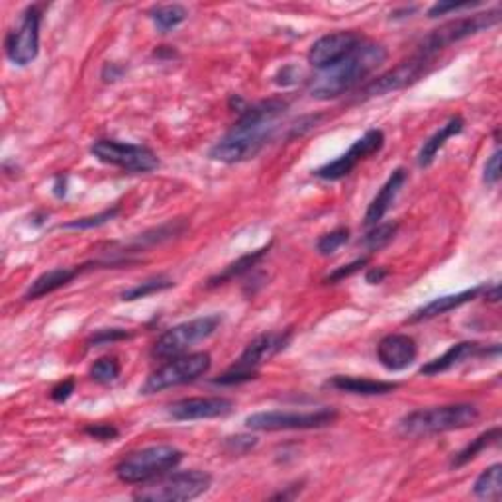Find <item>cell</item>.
I'll list each match as a JSON object with an SVG mask.
<instances>
[{
  "mask_svg": "<svg viewBox=\"0 0 502 502\" xmlns=\"http://www.w3.org/2000/svg\"><path fill=\"white\" fill-rule=\"evenodd\" d=\"M289 104L281 99H271L246 106L226 136L216 142L208 155L220 163H241L253 159L271 142L277 132V120L287 113Z\"/></svg>",
  "mask_w": 502,
  "mask_h": 502,
  "instance_id": "6da1fadb",
  "label": "cell"
},
{
  "mask_svg": "<svg viewBox=\"0 0 502 502\" xmlns=\"http://www.w3.org/2000/svg\"><path fill=\"white\" fill-rule=\"evenodd\" d=\"M385 61L387 50L381 44L363 40L344 59L318 73V77L310 84V94L318 101L338 99L373 75Z\"/></svg>",
  "mask_w": 502,
  "mask_h": 502,
  "instance_id": "7a4b0ae2",
  "label": "cell"
},
{
  "mask_svg": "<svg viewBox=\"0 0 502 502\" xmlns=\"http://www.w3.org/2000/svg\"><path fill=\"white\" fill-rule=\"evenodd\" d=\"M479 408L473 404H448V407L420 408L404 416L399 422V432L407 438H422L444 434L473 426L479 420Z\"/></svg>",
  "mask_w": 502,
  "mask_h": 502,
  "instance_id": "3957f363",
  "label": "cell"
},
{
  "mask_svg": "<svg viewBox=\"0 0 502 502\" xmlns=\"http://www.w3.org/2000/svg\"><path fill=\"white\" fill-rule=\"evenodd\" d=\"M182 461V451L173 446H152L132 451L116 465V477L126 485H143L173 471Z\"/></svg>",
  "mask_w": 502,
  "mask_h": 502,
  "instance_id": "277c9868",
  "label": "cell"
},
{
  "mask_svg": "<svg viewBox=\"0 0 502 502\" xmlns=\"http://www.w3.org/2000/svg\"><path fill=\"white\" fill-rule=\"evenodd\" d=\"M211 485L212 477L199 469L165 473L145 487H140L133 493V498L143 502H185L204 495Z\"/></svg>",
  "mask_w": 502,
  "mask_h": 502,
  "instance_id": "5b68a950",
  "label": "cell"
},
{
  "mask_svg": "<svg viewBox=\"0 0 502 502\" xmlns=\"http://www.w3.org/2000/svg\"><path fill=\"white\" fill-rule=\"evenodd\" d=\"M292 338V330H283V332H269L257 336L250 341L248 348L238 358V361L230 369L214 379V385H240L251 381L257 377V369L267 363L277 353L283 351Z\"/></svg>",
  "mask_w": 502,
  "mask_h": 502,
  "instance_id": "8992f818",
  "label": "cell"
},
{
  "mask_svg": "<svg viewBox=\"0 0 502 502\" xmlns=\"http://www.w3.org/2000/svg\"><path fill=\"white\" fill-rule=\"evenodd\" d=\"M212 359L211 353L199 351V353H182L179 358L169 359L163 367H159L157 371H153L145 383L142 385L140 393L142 395H155L162 393V390L181 387L197 381L202 375L208 373L211 369Z\"/></svg>",
  "mask_w": 502,
  "mask_h": 502,
  "instance_id": "52a82bcc",
  "label": "cell"
},
{
  "mask_svg": "<svg viewBox=\"0 0 502 502\" xmlns=\"http://www.w3.org/2000/svg\"><path fill=\"white\" fill-rule=\"evenodd\" d=\"M498 22H500V10L498 8L479 12V15H473V16H465V18L446 22L444 26H439L434 32H430L426 35V38L420 44V47H418V54H424L428 57L436 59V55L442 50H446V47L458 44L461 40H468V38H471V35L491 30V28L497 26Z\"/></svg>",
  "mask_w": 502,
  "mask_h": 502,
  "instance_id": "ba28073f",
  "label": "cell"
},
{
  "mask_svg": "<svg viewBox=\"0 0 502 502\" xmlns=\"http://www.w3.org/2000/svg\"><path fill=\"white\" fill-rule=\"evenodd\" d=\"M220 324H222V316L211 314L169 328L153 344L152 355L157 359L179 358V355L187 353L194 344L211 338Z\"/></svg>",
  "mask_w": 502,
  "mask_h": 502,
  "instance_id": "9c48e42d",
  "label": "cell"
},
{
  "mask_svg": "<svg viewBox=\"0 0 502 502\" xmlns=\"http://www.w3.org/2000/svg\"><path fill=\"white\" fill-rule=\"evenodd\" d=\"M338 420L336 408H320L314 412H285L269 410L255 412L246 418V426L255 432H281V430H316V428L332 426Z\"/></svg>",
  "mask_w": 502,
  "mask_h": 502,
  "instance_id": "30bf717a",
  "label": "cell"
},
{
  "mask_svg": "<svg viewBox=\"0 0 502 502\" xmlns=\"http://www.w3.org/2000/svg\"><path fill=\"white\" fill-rule=\"evenodd\" d=\"M91 153L106 165H114L130 173H152L159 167L157 155L138 143H124L118 140H96L91 145Z\"/></svg>",
  "mask_w": 502,
  "mask_h": 502,
  "instance_id": "8fae6325",
  "label": "cell"
},
{
  "mask_svg": "<svg viewBox=\"0 0 502 502\" xmlns=\"http://www.w3.org/2000/svg\"><path fill=\"white\" fill-rule=\"evenodd\" d=\"M42 6L34 5L24 10L20 24L6 34L5 50L8 59L15 65L26 67L40 54V26H42Z\"/></svg>",
  "mask_w": 502,
  "mask_h": 502,
  "instance_id": "7c38bea8",
  "label": "cell"
},
{
  "mask_svg": "<svg viewBox=\"0 0 502 502\" xmlns=\"http://www.w3.org/2000/svg\"><path fill=\"white\" fill-rule=\"evenodd\" d=\"M432 64H434V57H428L424 54L416 52L412 57L402 61V64H399L397 67L383 73V75H379L371 83H367L359 94V99L361 101L373 99V96H383L389 93L407 89L418 79H422L428 73V69L432 67Z\"/></svg>",
  "mask_w": 502,
  "mask_h": 502,
  "instance_id": "4fadbf2b",
  "label": "cell"
},
{
  "mask_svg": "<svg viewBox=\"0 0 502 502\" xmlns=\"http://www.w3.org/2000/svg\"><path fill=\"white\" fill-rule=\"evenodd\" d=\"M383 145H385V133L381 130L365 132L359 140L353 142V145L344 155L334 159L332 163H326L320 169H316L314 175L318 179H324V181L344 179L363 162V159L381 152Z\"/></svg>",
  "mask_w": 502,
  "mask_h": 502,
  "instance_id": "5bb4252c",
  "label": "cell"
},
{
  "mask_svg": "<svg viewBox=\"0 0 502 502\" xmlns=\"http://www.w3.org/2000/svg\"><path fill=\"white\" fill-rule=\"evenodd\" d=\"M361 42H363V35L351 30L326 34L320 40H316L310 47L309 52L310 65L316 67L318 71L334 65L340 59H344L348 54H351Z\"/></svg>",
  "mask_w": 502,
  "mask_h": 502,
  "instance_id": "9a60e30c",
  "label": "cell"
},
{
  "mask_svg": "<svg viewBox=\"0 0 502 502\" xmlns=\"http://www.w3.org/2000/svg\"><path fill=\"white\" fill-rule=\"evenodd\" d=\"M231 408H234V402L226 397H192L171 404L169 416L181 422L211 420L230 414Z\"/></svg>",
  "mask_w": 502,
  "mask_h": 502,
  "instance_id": "2e32d148",
  "label": "cell"
},
{
  "mask_svg": "<svg viewBox=\"0 0 502 502\" xmlns=\"http://www.w3.org/2000/svg\"><path fill=\"white\" fill-rule=\"evenodd\" d=\"M418 358V346L407 334H389L377 346V359L389 371H402Z\"/></svg>",
  "mask_w": 502,
  "mask_h": 502,
  "instance_id": "e0dca14e",
  "label": "cell"
},
{
  "mask_svg": "<svg viewBox=\"0 0 502 502\" xmlns=\"http://www.w3.org/2000/svg\"><path fill=\"white\" fill-rule=\"evenodd\" d=\"M404 182H407V171H404V169L393 171V175L387 179V182L381 187V191H379L377 197L371 201L369 208H367L365 226L371 228V226L381 224V220L389 212V208L393 206L395 199L399 197L400 189L404 187Z\"/></svg>",
  "mask_w": 502,
  "mask_h": 502,
  "instance_id": "ac0fdd59",
  "label": "cell"
},
{
  "mask_svg": "<svg viewBox=\"0 0 502 502\" xmlns=\"http://www.w3.org/2000/svg\"><path fill=\"white\" fill-rule=\"evenodd\" d=\"M485 290V287H473V289H468V290H461V292H456V295H446V297H438L434 299L432 302L424 304L422 309L416 310L410 318L408 322L414 324V322H424V320H432V318H438L442 316L446 312H451L459 309V306L468 304L471 300H475L477 297L481 295V292Z\"/></svg>",
  "mask_w": 502,
  "mask_h": 502,
  "instance_id": "d6986e66",
  "label": "cell"
},
{
  "mask_svg": "<svg viewBox=\"0 0 502 502\" xmlns=\"http://www.w3.org/2000/svg\"><path fill=\"white\" fill-rule=\"evenodd\" d=\"M83 271V267H57V269H50V271L42 273L38 279L34 281V283L28 287L26 295L24 299L26 300H38L42 297L52 295V292L67 287L69 283H73Z\"/></svg>",
  "mask_w": 502,
  "mask_h": 502,
  "instance_id": "ffe728a7",
  "label": "cell"
},
{
  "mask_svg": "<svg viewBox=\"0 0 502 502\" xmlns=\"http://www.w3.org/2000/svg\"><path fill=\"white\" fill-rule=\"evenodd\" d=\"M488 349H485L481 344H477V341H459V344L451 346L444 355H439V358L428 361L424 367H422V375H439V373H446L449 369H453V367L463 363L465 359L469 358H475V355H487Z\"/></svg>",
  "mask_w": 502,
  "mask_h": 502,
  "instance_id": "44dd1931",
  "label": "cell"
},
{
  "mask_svg": "<svg viewBox=\"0 0 502 502\" xmlns=\"http://www.w3.org/2000/svg\"><path fill=\"white\" fill-rule=\"evenodd\" d=\"M326 387L336 389L340 393L349 395H363V397H375V395H389L399 389V383L390 381H373V379L363 377H348V375H336L330 379Z\"/></svg>",
  "mask_w": 502,
  "mask_h": 502,
  "instance_id": "7402d4cb",
  "label": "cell"
},
{
  "mask_svg": "<svg viewBox=\"0 0 502 502\" xmlns=\"http://www.w3.org/2000/svg\"><path fill=\"white\" fill-rule=\"evenodd\" d=\"M463 128H465V120L461 116L449 118L446 124L434 133V136H430L424 142L422 150L418 153V165L420 167H430L434 163V159L438 157L439 150H442L444 145L448 143V140L453 138V136H459V133L463 132Z\"/></svg>",
  "mask_w": 502,
  "mask_h": 502,
  "instance_id": "603a6c76",
  "label": "cell"
},
{
  "mask_svg": "<svg viewBox=\"0 0 502 502\" xmlns=\"http://www.w3.org/2000/svg\"><path fill=\"white\" fill-rule=\"evenodd\" d=\"M269 248H271V246H265V248L255 250V251H251V253H248V255H241L238 261L230 263L222 273H218L216 277L208 279V281H206V287H208V289H214V287H220V285L228 283V281H231V279H238V277H241V275L250 273L251 269H253L257 263H260V261L263 260V257L267 255Z\"/></svg>",
  "mask_w": 502,
  "mask_h": 502,
  "instance_id": "cb8c5ba5",
  "label": "cell"
},
{
  "mask_svg": "<svg viewBox=\"0 0 502 502\" xmlns=\"http://www.w3.org/2000/svg\"><path fill=\"white\" fill-rule=\"evenodd\" d=\"M498 439H500V428L498 426L483 432L481 436H477L475 439H471V444H468L461 451H458L456 456H453L451 468H463V465H468L475 458H479V453H483L485 449L497 446Z\"/></svg>",
  "mask_w": 502,
  "mask_h": 502,
  "instance_id": "d4e9b609",
  "label": "cell"
},
{
  "mask_svg": "<svg viewBox=\"0 0 502 502\" xmlns=\"http://www.w3.org/2000/svg\"><path fill=\"white\" fill-rule=\"evenodd\" d=\"M473 493L479 498L487 500H500L502 493V465L495 463L491 468H487L473 485Z\"/></svg>",
  "mask_w": 502,
  "mask_h": 502,
  "instance_id": "484cf974",
  "label": "cell"
},
{
  "mask_svg": "<svg viewBox=\"0 0 502 502\" xmlns=\"http://www.w3.org/2000/svg\"><path fill=\"white\" fill-rule=\"evenodd\" d=\"M173 285H175V283H173V281H171L169 277L157 275V277L145 279V281H142V283L126 289V290L120 295V299L124 300V302L140 300V299H148V297H152V295H157V292H163V290L171 289Z\"/></svg>",
  "mask_w": 502,
  "mask_h": 502,
  "instance_id": "4316f807",
  "label": "cell"
},
{
  "mask_svg": "<svg viewBox=\"0 0 502 502\" xmlns=\"http://www.w3.org/2000/svg\"><path fill=\"white\" fill-rule=\"evenodd\" d=\"M150 16L155 24V28L165 34L169 30L177 28L179 24H182L187 20V8L181 6V5H165V6H157L150 12Z\"/></svg>",
  "mask_w": 502,
  "mask_h": 502,
  "instance_id": "83f0119b",
  "label": "cell"
},
{
  "mask_svg": "<svg viewBox=\"0 0 502 502\" xmlns=\"http://www.w3.org/2000/svg\"><path fill=\"white\" fill-rule=\"evenodd\" d=\"M397 222H387V224H377L369 234L363 238V246L369 251H379L381 248L389 246L390 241H393L395 234H397Z\"/></svg>",
  "mask_w": 502,
  "mask_h": 502,
  "instance_id": "f1b7e54d",
  "label": "cell"
},
{
  "mask_svg": "<svg viewBox=\"0 0 502 502\" xmlns=\"http://www.w3.org/2000/svg\"><path fill=\"white\" fill-rule=\"evenodd\" d=\"M122 373V365L116 358H103L99 361H94V365L91 367V379L94 383L101 385H110L114 383L116 379Z\"/></svg>",
  "mask_w": 502,
  "mask_h": 502,
  "instance_id": "f546056e",
  "label": "cell"
},
{
  "mask_svg": "<svg viewBox=\"0 0 502 502\" xmlns=\"http://www.w3.org/2000/svg\"><path fill=\"white\" fill-rule=\"evenodd\" d=\"M120 212V206H113V208H106V211L94 214V216H84V218H77L73 220V222H67L61 228L65 230H91V228H101L104 224H108L110 220H114L116 214Z\"/></svg>",
  "mask_w": 502,
  "mask_h": 502,
  "instance_id": "4dcf8cb0",
  "label": "cell"
},
{
  "mask_svg": "<svg viewBox=\"0 0 502 502\" xmlns=\"http://www.w3.org/2000/svg\"><path fill=\"white\" fill-rule=\"evenodd\" d=\"M349 240V230L348 228H336L332 231H328L316 243V250L320 255H332L336 253L344 243Z\"/></svg>",
  "mask_w": 502,
  "mask_h": 502,
  "instance_id": "1f68e13d",
  "label": "cell"
},
{
  "mask_svg": "<svg viewBox=\"0 0 502 502\" xmlns=\"http://www.w3.org/2000/svg\"><path fill=\"white\" fill-rule=\"evenodd\" d=\"M132 334L128 332V330H122V328H106V330H99L94 336H91V340L87 341L89 348H99V346H108V344H114V341H122V340H128Z\"/></svg>",
  "mask_w": 502,
  "mask_h": 502,
  "instance_id": "d6a6232c",
  "label": "cell"
},
{
  "mask_svg": "<svg viewBox=\"0 0 502 502\" xmlns=\"http://www.w3.org/2000/svg\"><path fill=\"white\" fill-rule=\"evenodd\" d=\"M365 265H367V257H361V260H355V261H351V263H348V265H344V267H338L332 275H328V277L324 279V283H328V285H336V283H340V281H344V279L355 275L358 271H361V269H363Z\"/></svg>",
  "mask_w": 502,
  "mask_h": 502,
  "instance_id": "836d02e7",
  "label": "cell"
},
{
  "mask_svg": "<svg viewBox=\"0 0 502 502\" xmlns=\"http://www.w3.org/2000/svg\"><path fill=\"white\" fill-rule=\"evenodd\" d=\"M224 446L230 453H234V456H243V453H248L250 449H253L257 446V438L240 434L234 438H226Z\"/></svg>",
  "mask_w": 502,
  "mask_h": 502,
  "instance_id": "e575fe53",
  "label": "cell"
},
{
  "mask_svg": "<svg viewBox=\"0 0 502 502\" xmlns=\"http://www.w3.org/2000/svg\"><path fill=\"white\" fill-rule=\"evenodd\" d=\"M479 6V3H444V0H439L430 10H428V18H438V16H446L449 12H458V10H465V8H473Z\"/></svg>",
  "mask_w": 502,
  "mask_h": 502,
  "instance_id": "d590c367",
  "label": "cell"
},
{
  "mask_svg": "<svg viewBox=\"0 0 502 502\" xmlns=\"http://www.w3.org/2000/svg\"><path fill=\"white\" fill-rule=\"evenodd\" d=\"M84 432H87L91 438L101 439V442H113L120 436L118 428L113 424H94V426H87L84 428Z\"/></svg>",
  "mask_w": 502,
  "mask_h": 502,
  "instance_id": "8d00e7d4",
  "label": "cell"
},
{
  "mask_svg": "<svg viewBox=\"0 0 502 502\" xmlns=\"http://www.w3.org/2000/svg\"><path fill=\"white\" fill-rule=\"evenodd\" d=\"M483 181L487 182V185H497V182L500 181V150L498 148L495 150V153L491 157L487 159Z\"/></svg>",
  "mask_w": 502,
  "mask_h": 502,
  "instance_id": "74e56055",
  "label": "cell"
},
{
  "mask_svg": "<svg viewBox=\"0 0 502 502\" xmlns=\"http://www.w3.org/2000/svg\"><path fill=\"white\" fill-rule=\"evenodd\" d=\"M73 393H75V379H65L64 383L52 389V400L65 402Z\"/></svg>",
  "mask_w": 502,
  "mask_h": 502,
  "instance_id": "f35d334b",
  "label": "cell"
},
{
  "mask_svg": "<svg viewBox=\"0 0 502 502\" xmlns=\"http://www.w3.org/2000/svg\"><path fill=\"white\" fill-rule=\"evenodd\" d=\"M387 277H389V269H385V267H373V269H369V271H367L365 281L369 285H379V283H383V281Z\"/></svg>",
  "mask_w": 502,
  "mask_h": 502,
  "instance_id": "ab89813d",
  "label": "cell"
},
{
  "mask_svg": "<svg viewBox=\"0 0 502 502\" xmlns=\"http://www.w3.org/2000/svg\"><path fill=\"white\" fill-rule=\"evenodd\" d=\"M122 71H124V69L116 67L114 64H108V65L104 67V71H103V79H104V81H116V79L122 75Z\"/></svg>",
  "mask_w": 502,
  "mask_h": 502,
  "instance_id": "60d3db41",
  "label": "cell"
},
{
  "mask_svg": "<svg viewBox=\"0 0 502 502\" xmlns=\"http://www.w3.org/2000/svg\"><path fill=\"white\" fill-rule=\"evenodd\" d=\"M485 299L488 300V302H498L500 300V285H493L491 289H488V287H485Z\"/></svg>",
  "mask_w": 502,
  "mask_h": 502,
  "instance_id": "b9f144b4",
  "label": "cell"
},
{
  "mask_svg": "<svg viewBox=\"0 0 502 502\" xmlns=\"http://www.w3.org/2000/svg\"><path fill=\"white\" fill-rule=\"evenodd\" d=\"M55 197H64V194L67 192V177H64V175H59L57 179H55Z\"/></svg>",
  "mask_w": 502,
  "mask_h": 502,
  "instance_id": "7bdbcfd3",
  "label": "cell"
}]
</instances>
